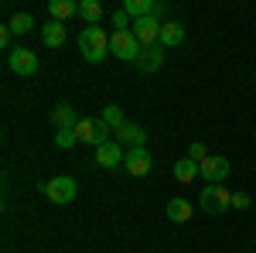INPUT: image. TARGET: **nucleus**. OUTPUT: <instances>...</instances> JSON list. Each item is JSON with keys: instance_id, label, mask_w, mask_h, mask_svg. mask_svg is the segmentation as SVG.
I'll return each mask as SVG.
<instances>
[{"instance_id": "f257e3e1", "label": "nucleus", "mask_w": 256, "mask_h": 253, "mask_svg": "<svg viewBox=\"0 0 256 253\" xmlns=\"http://www.w3.org/2000/svg\"><path fill=\"white\" fill-rule=\"evenodd\" d=\"M79 52L86 62H102L110 55V35L102 28H82L79 31Z\"/></svg>"}, {"instance_id": "f03ea898", "label": "nucleus", "mask_w": 256, "mask_h": 253, "mask_svg": "<svg viewBox=\"0 0 256 253\" xmlns=\"http://www.w3.org/2000/svg\"><path fill=\"white\" fill-rule=\"evenodd\" d=\"M76 137H79L82 144L102 147V144H110V140H113V130L102 123V117H86V120L76 123Z\"/></svg>"}, {"instance_id": "7ed1b4c3", "label": "nucleus", "mask_w": 256, "mask_h": 253, "mask_svg": "<svg viewBox=\"0 0 256 253\" xmlns=\"http://www.w3.org/2000/svg\"><path fill=\"white\" fill-rule=\"evenodd\" d=\"M41 192L48 195V202H55V205H68V202H76L79 185H76V178L58 175V178H48V181L41 185Z\"/></svg>"}, {"instance_id": "20e7f679", "label": "nucleus", "mask_w": 256, "mask_h": 253, "mask_svg": "<svg viewBox=\"0 0 256 253\" xmlns=\"http://www.w3.org/2000/svg\"><path fill=\"white\" fill-rule=\"evenodd\" d=\"M198 205H202V212H208V215H222L232 205V192L226 185H205L202 195H198Z\"/></svg>"}, {"instance_id": "39448f33", "label": "nucleus", "mask_w": 256, "mask_h": 253, "mask_svg": "<svg viewBox=\"0 0 256 253\" xmlns=\"http://www.w3.org/2000/svg\"><path fill=\"white\" fill-rule=\"evenodd\" d=\"M110 52L123 62H137L140 52H144V45L134 38V31H113V35H110Z\"/></svg>"}, {"instance_id": "423d86ee", "label": "nucleus", "mask_w": 256, "mask_h": 253, "mask_svg": "<svg viewBox=\"0 0 256 253\" xmlns=\"http://www.w3.org/2000/svg\"><path fill=\"white\" fill-rule=\"evenodd\" d=\"M229 161L226 157H218V154H208L202 164H198V175L205 178V185H222L226 178H229Z\"/></svg>"}, {"instance_id": "0eeeda50", "label": "nucleus", "mask_w": 256, "mask_h": 253, "mask_svg": "<svg viewBox=\"0 0 256 253\" xmlns=\"http://www.w3.org/2000/svg\"><path fill=\"white\" fill-rule=\"evenodd\" d=\"M7 65H10L14 76H34V72H38V55H34L31 48H14V52L7 55Z\"/></svg>"}, {"instance_id": "6e6552de", "label": "nucleus", "mask_w": 256, "mask_h": 253, "mask_svg": "<svg viewBox=\"0 0 256 253\" xmlns=\"http://www.w3.org/2000/svg\"><path fill=\"white\" fill-rule=\"evenodd\" d=\"M113 140H116L123 151H134V147H144L147 144V130L140 123H123L116 134H113Z\"/></svg>"}, {"instance_id": "1a4fd4ad", "label": "nucleus", "mask_w": 256, "mask_h": 253, "mask_svg": "<svg viewBox=\"0 0 256 253\" xmlns=\"http://www.w3.org/2000/svg\"><path fill=\"white\" fill-rule=\"evenodd\" d=\"M130 31H134V38L147 48V45H160V24L158 18H140L130 24Z\"/></svg>"}, {"instance_id": "9d476101", "label": "nucleus", "mask_w": 256, "mask_h": 253, "mask_svg": "<svg viewBox=\"0 0 256 253\" xmlns=\"http://www.w3.org/2000/svg\"><path fill=\"white\" fill-rule=\"evenodd\" d=\"M123 168H126L134 178H144L147 171H150V151H147V147H134V151H126Z\"/></svg>"}, {"instance_id": "9b49d317", "label": "nucleus", "mask_w": 256, "mask_h": 253, "mask_svg": "<svg viewBox=\"0 0 256 253\" xmlns=\"http://www.w3.org/2000/svg\"><path fill=\"white\" fill-rule=\"evenodd\" d=\"M123 157H126V151L120 147L116 140H110V144L96 147V164H99V168H116V164H123Z\"/></svg>"}, {"instance_id": "f8f14e48", "label": "nucleus", "mask_w": 256, "mask_h": 253, "mask_svg": "<svg viewBox=\"0 0 256 253\" xmlns=\"http://www.w3.org/2000/svg\"><path fill=\"white\" fill-rule=\"evenodd\" d=\"M160 65H164V48H160V45H147V48L140 52V59H137V69L140 72H158Z\"/></svg>"}, {"instance_id": "ddd939ff", "label": "nucleus", "mask_w": 256, "mask_h": 253, "mask_svg": "<svg viewBox=\"0 0 256 253\" xmlns=\"http://www.w3.org/2000/svg\"><path fill=\"white\" fill-rule=\"evenodd\" d=\"M181 41H184V24H178V21L160 24V48H174Z\"/></svg>"}, {"instance_id": "4468645a", "label": "nucleus", "mask_w": 256, "mask_h": 253, "mask_svg": "<svg viewBox=\"0 0 256 253\" xmlns=\"http://www.w3.org/2000/svg\"><path fill=\"white\" fill-rule=\"evenodd\" d=\"M41 41H44L48 48H62V45H65V24H62V21H48V24L41 28Z\"/></svg>"}, {"instance_id": "2eb2a0df", "label": "nucleus", "mask_w": 256, "mask_h": 253, "mask_svg": "<svg viewBox=\"0 0 256 253\" xmlns=\"http://www.w3.org/2000/svg\"><path fill=\"white\" fill-rule=\"evenodd\" d=\"M52 123H55V130H72L79 120H76V110H72L68 103H62V106L52 110Z\"/></svg>"}, {"instance_id": "dca6fc26", "label": "nucleus", "mask_w": 256, "mask_h": 253, "mask_svg": "<svg viewBox=\"0 0 256 253\" xmlns=\"http://www.w3.org/2000/svg\"><path fill=\"white\" fill-rule=\"evenodd\" d=\"M48 14H52V21H65L79 14V4L76 0H48Z\"/></svg>"}, {"instance_id": "f3484780", "label": "nucleus", "mask_w": 256, "mask_h": 253, "mask_svg": "<svg viewBox=\"0 0 256 253\" xmlns=\"http://www.w3.org/2000/svg\"><path fill=\"white\" fill-rule=\"evenodd\" d=\"M174 178L181 181V185L195 181V178H198V161H192V157H181V161L174 164Z\"/></svg>"}, {"instance_id": "a211bd4d", "label": "nucleus", "mask_w": 256, "mask_h": 253, "mask_svg": "<svg viewBox=\"0 0 256 253\" xmlns=\"http://www.w3.org/2000/svg\"><path fill=\"white\" fill-rule=\"evenodd\" d=\"M168 219H171V222H188V219H192V205H188L184 198H171V202H168Z\"/></svg>"}, {"instance_id": "6ab92c4d", "label": "nucleus", "mask_w": 256, "mask_h": 253, "mask_svg": "<svg viewBox=\"0 0 256 253\" xmlns=\"http://www.w3.org/2000/svg\"><path fill=\"white\" fill-rule=\"evenodd\" d=\"M79 18L89 24V28H96V21L102 18V7H99V0H79Z\"/></svg>"}, {"instance_id": "aec40b11", "label": "nucleus", "mask_w": 256, "mask_h": 253, "mask_svg": "<svg viewBox=\"0 0 256 253\" xmlns=\"http://www.w3.org/2000/svg\"><path fill=\"white\" fill-rule=\"evenodd\" d=\"M102 123H106V127H110V130H113V134H116L120 127H123V123H126V117H123V110H120L116 103H110V106H106V110H102Z\"/></svg>"}, {"instance_id": "412c9836", "label": "nucleus", "mask_w": 256, "mask_h": 253, "mask_svg": "<svg viewBox=\"0 0 256 253\" xmlns=\"http://www.w3.org/2000/svg\"><path fill=\"white\" fill-rule=\"evenodd\" d=\"M7 28H10V31H14V35H28V31H31V28H34V18H31V14H14V18H10V24H7Z\"/></svg>"}, {"instance_id": "4be33fe9", "label": "nucleus", "mask_w": 256, "mask_h": 253, "mask_svg": "<svg viewBox=\"0 0 256 253\" xmlns=\"http://www.w3.org/2000/svg\"><path fill=\"white\" fill-rule=\"evenodd\" d=\"M76 140H79V137H76V127H72V130H55V144H58V147H72Z\"/></svg>"}, {"instance_id": "5701e85b", "label": "nucleus", "mask_w": 256, "mask_h": 253, "mask_svg": "<svg viewBox=\"0 0 256 253\" xmlns=\"http://www.w3.org/2000/svg\"><path fill=\"white\" fill-rule=\"evenodd\" d=\"M188 157H192V161H198V164H202V161H205V157H208V151H205V144H192V147H188Z\"/></svg>"}, {"instance_id": "b1692460", "label": "nucleus", "mask_w": 256, "mask_h": 253, "mask_svg": "<svg viewBox=\"0 0 256 253\" xmlns=\"http://www.w3.org/2000/svg\"><path fill=\"white\" fill-rule=\"evenodd\" d=\"M253 205V198L246 192H232V209H250Z\"/></svg>"}, {"instance_id": "393cba45", "label": "nucleus", "mask_w": 256, "mask_h": 253, "mask_svg": "<svg viewBox=\"0 0 256 253\" xmlns=\"http://www.w3.org/2000/svg\"><path fill=\"white\" fill-rule=\"evenodd\" d=\"M126 21H130V14H126V11H116V14H113V28H116V31H130Z\"/></svg>"}, {"instance_id": "a878e982", "label": "nucleus", "mask_w": 256, "mask_h": 253, "mask_svg": "<svg viewBox=\"0 0 256 253\" xmlns=\"http://www.w3.org/2000/svg\"><path fill=\"white\" fill-rule=\"evenodd\" d=\"M10 35H14L10 28H4V31H0V45H4V48H7V41H10Z\"/></svg>"}]
</instances>
